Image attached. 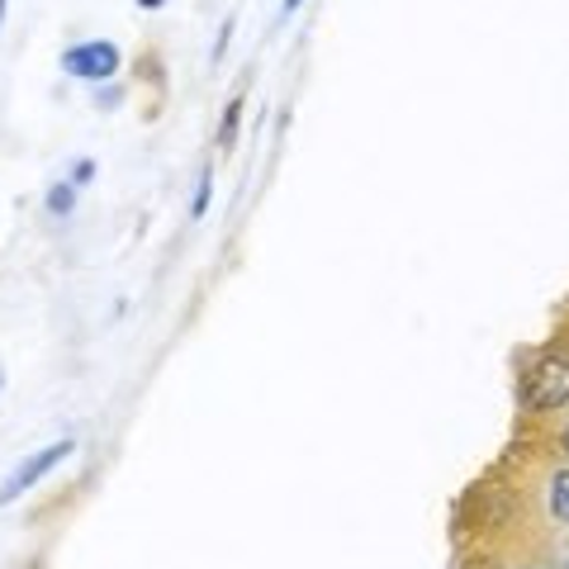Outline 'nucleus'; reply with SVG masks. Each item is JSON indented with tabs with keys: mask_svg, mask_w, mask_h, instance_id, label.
Here are the masks:
<instances>
[{
	"mask_svg": "<svg viewBox=\"0 0 569 569\" xmlns=\"http://www.w3.org/2000/svg\"><path fill=\"white\" fill-rule=\"evenodd\" d=\"M522 399L531 408H565L569 403V361L565 356H546L531 366V376L522 385Z\"/></svg>",
	"mask_w": 569,
	"mask_h": 569,
	"instance_id": "nucleus-1",
	"label": "nucleus"
},
{
	"mask_svg": "<svg viewBox=\"0 0 569 569\" xmlns=\"http://www.w3.org/2000/svg\"><path fill=\"white\" fill-rule=\"evenodd\" d=\"M71 451H77V441L67 437V441H58V447H43L39 456H29L24 466H20V470H14V475L6 479V489H0V503H14V498H20L24 489H33V485H39V479H43L48 470H58V466H62V460H67Z\"/></svg>",
	"mask_w": 569,
	"mask_h": 569,
	"instance_id": "nucleus-2",
	"label": "nucleus"
},
{
	"mask_svg": "<svg viewBox=\"0 0 569 569\" xmlns=\"http://www.w3.org/2000/svg\"><path fill=\"white\" fill-rule=\"evenodd\" d=\"M62 67L71 71V77H81V81H104V77H114L119 71V48L114 43H77L62 58Z\"/></svg>",
	"mask_w": 569,
	"mask_h": 569,
	"instance_id": "nucleus-3",
	"label": "nucleus"
},
{
	"mask_svg": "<svg viewBox=\"0 0 569 569\" xmlns=\"http://www.w3.org/2000/svg\"><path fill=\"white\" fill-rule=\"evenodd\" d=\"M550 508H556L560 522H569V470H560L556 485H550Z\"/></svg>",
	"mask_w": 569,
	"mask_h": 569,
	"instance_id": "nucleus-4",
	"label": "nucleus"
},
{
	"mask_svg": "<svg viewBox=\"0 0 569 569\" xmlns=\"http://www.w3.org/2000/svg\"><path fill=\"white\" fill-rule=\"evenodd\" d=\"M48 209L52 213H71V186H52L48 190Z\"/></svg>",
	"mask_w": 569,
	"mask_h": 569,
	"instance_id": "nucleus-5",
	"label": "nucleus"
},
{
	"mask_svg": "<svg viewBox=\"0 0 569 569\" xmlns=\"http://www.w3.org/2000/svg\"><path fill=\"white\" fill-rule=\"evenodd\" d=\"M204 209H209V171L200 176V190H194V209H190V213H194V219H200Z\"/></svg>",
	"mask_w": 569,
	"mask_h": 569,
	"instance_id": "nucleus-6",
	"label": "nucleus"
},
{
	"mask_svg": "<svg viewBox=\"0 0 569 569\" xmlns=\"http://www.w3.org/2000/svg\"><path fill=\"white\" fill-rule=\"evenodd\" d=\"M91 176H96V162H77V171H71V181L86 186V181H91Z\"/></svg>",
	"mask_w": 569,
	"mask_h": 569,
	"instance_id": "nucleus-7",
	"label": "nucleus"
},
{
	"mask_svg": "<svg viewBox=\"0 0 569 569\" xmlns=\"http://www.w3.org/2000/svg\"><path fill=\"white\" fill-rule=\"evenodd\" d=\"M138 6H142V10H157V6H167V0H138Z\"/></svg>",
	"mask_w": 569,
	"mask_h": 569,
	"instance_id": "nucleus-8",
	"label": "nucleus"
},
{
	"mask_svg": "<svg viewBox=\"0 0 569 569\" xmlns=\"http://www.w3.org/2000/svg\"><path fill=\"white\" fill-rule=\"evenodd\" d=\"M299 6H305V0H284V14H290V10H299Z\"/></svg>",
	"mask_w": 569,
	"mask_h": 569,
	"instance_id": "nucleus-9",
	"label": "nucleus"
},
{
	"mask_svg": "<svg viewBox=\"0 0 569 569\" xmlns=\"http://www.w3.org/2000/svg\"><path fill=\"white\" fill-rule=\"evenodd\" d=\"M560 447H565V451H569V427H565V437H560Z\"/></svg>",
	"mask_w": 569,
	"mask_h": 569,
	"instance_id": "nucleus-10",
	"label": "nucleus"
},
{
	"mask_svg": "<svg viewBox=\"0 0 569 569\" xmlns=\"http://www.w3.org/2000/svg\"><path fill=\"white\" fill-rule=\"evenodd\" d=\"M6 6H10V0H0V20H6Z\"/></svg>",
	"mask_w": 569,
	"mask_h": 569,
	"instance_id": "nucleus-11",
	"label": "nucleus"
}]
</instances>
